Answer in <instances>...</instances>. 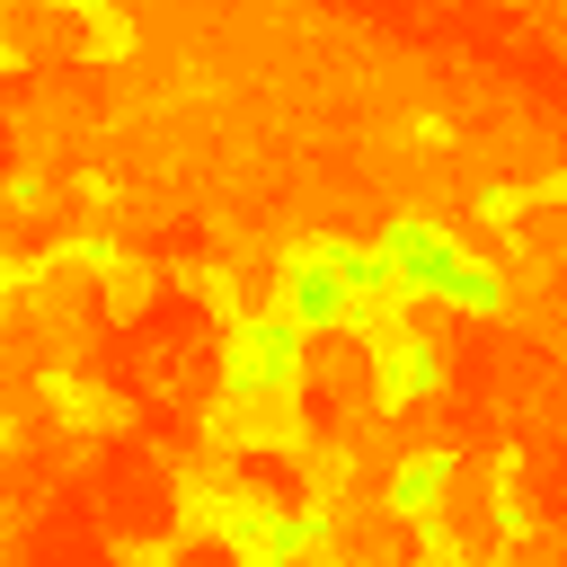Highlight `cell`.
<instances>
[{
	"instance_id": "8fae6325",
	"label": "cell",
	"mask_w": 567,
	"mask_h": 567,
	"mask_svg": "<svg viewBox=\"0 0 567 567\" xmlns=\"http://www.w3.org/2000/svg\"><path fill=\"white\" fill-rule=\"evenodd\" d=\"M532 204H540L532 186H478V221H496V230H514Z\"/></svg>"
},
{
	"instance_id": "277c9868",
	"label": "cell",
	"mask_w": 567,
	"mask_h": 567,
	"mask_svg": "<svg viewBox=\"0 0 567 567\" xmlns=\"http://www.w3.org/2000/svg\"><path fill=\"white\" fill-rule=\"evenodd\" d=\"M44 390V408H53V425H71V434H89V443H115V434H142V408L124 399V390H106V381H89V372H44L35 381Z\"/></svg>"
},
{
	"instance_id": "9c48e42d",
	"label": "cell",
	"mask_w": 567,
	"mask_h": 567,
	"mask_svg": "<svg viewBox=\"0 0 567 567\" xmlns=\"http://www.w3.org/2000/svg\"><path fill=\"white\" fill-rule=\"evenodd\" d=\"M275 266H284V275H292V284H301V292L319 301V292H328V284H337L346 266H354V248H346V239H292V248H284Z\"/></svg>"
},
{
	"instance_id": "30bf717a",
	"label": "cell",
	"mask_w": 567,
	"mask_h": 567,
	"mask_svg": "<svg viewBox=\"0 0 567 567\" xmlns=\"http://www.w3.org/2000/svg\"><path fill=\"white\" fill-rule=\"evenodd\" d=\"M408 567H478V558L452 523H425V532H408Z\"/></svg>"
},
{
	"instance_id": "7c38bea8",
	"label": "cell",
	"mask_w": 567,
	"mask_h": 567,
	"mask_svg": "<svg viewBox=\"0 0 567 567\" xmlns=\"http://www.w3.org/2000/svg\"><path fill=\"white\" fill-rule=\"evenodd\" d=\"M44 275H53L44 257H0V310H18V301H27L35 284H44Z\"/></svg>"
},
{
	"instance_id": "8992f818",
	"label": "cell",
	"mask_w": 567,
	"mask_h": 567,
	"mask_svg": "<svg viewBox=\"0 0 567 567\" xmlns=\"http://www.w3.org/2000/svg\"><path fill=\"white\" fill-rule=\"evenodd\" d=\"M159 292H168V275H159L151 257H115V266L97 275V319H106V328H142V319L159 310Z\"/></svg>"
},
{
	"instance_id": "6da1fadb",
	"label": "cell",
	"mask_w": 567,
	"mask_h": 567,
	"mask_svg": "<svg viewBox=\"0 0 567 567\" xmlns=\"http://www.w3.org/2000/svg\"><path fill=\"white\" fill-rule=\"evenodd\" d=\"M310 443H319V416H310V390H292V381L204 399V452H221V461H301Z\"/></svg>"
},
{
	"instance_id": "ba28073f",
	"label": "cell",
	"mask_w": 567,
	"mask_h": 567,
	"mask_svg": "<svg viewBox=\"0 0 567 567\" xmlns=\"http://www.w3.org/2000/svg\"><path fill=\"white\" fill-rule=\"evenodd\" d=\"M124 53H142V18L124 0H97L80 18V62H124Z\"/></svg>"
},
{
	"instance_id": "5b68a950",
	"label": "cell",
	"mask_w": 567,
	"mask_h": 567,
	"mask_svg": "<svg viewBox=\"0 0 567 567\" xmlns=\"http://www.w3.org/2000/svg\"><path fill=\"white\" fill-rule=\"evenodd\" d=\"M452 478H461V452H408V461L390 470V496H381V514H390L399 532H425V523H443V505H452Z\"/></svg>"
},
{
	"instance_id": "3957f363",
	"label": "cell",
	"mask_w": 567,
	"mask_h": 567,
	"mask_svg": "<svg viewBox=\"0 0 567 567\" xmlns=\"http://www.w3.org/2000/svg\"><path fill=\"white\" fill-rule=\"evenodd\" d=\"M239 487H248V461H221V452H195L186 470H177V549H213L221 540V523L239 514Z\"/></svg>"
},
{
	"instance_id": "9a60e30c",
	"label": "cell",
	"mask_w": 567,
	"mask_h": 567,
	"mask_svg": "<svg viewBox=\"0 0 567 567\" xmlns=\"http://www.w3.org/2000/svg\"><path fill=\"white\" fill-rule=\"evenodd\" d=\"M416 142L425 151H452V115H416Z\"/></svg>"
},
{
	"instance_id": "4fadbf2b",
	"label": "cell",
	"mask_w": 567,
	"mask_h": 567,
	"mask_svg": "<svg viewBox=\"0 0 567 567\" xmlns=\"http://www.w3.org/2000/svg\"><path fill=\"white\" fill-rule=\"evenodd\" d=\"M177 540H115V567H177Z\"/></svg>"
},
{
	"instance_id": "52a82bcc",
	"label": "cell",
	"mask_w": 567,
	"mask_h": 567,
	"mask_svg": "<svg viewBox=\"0 0 567 567\" xmlns=\"http://www.w3.org/2000/svg\"><path fill=\"white\" fill-rule=\"evenodd\" d=\"M168 292H186V301H195V310H213L221 328H230V319H248V284H239V266H221V257L168 266Z\"/></svg>"
},
{
	"instance_id": "5bb4252c",
	"label": "cell",
	"mask_w": 567,
	"mask_h": 567,
	"mask_svg": "<svg viewBox=\"0 0 567 567\" xmlns=\"http://www.w3.org/2000/svg\"><path fill=\"white\" fill-rule=\"evenodd\" d=\"M44 195H53L44 177H9V186H0V213H44Z\"/></svg>"
},
{
	"instance_id": "d6986e66",
	"label": "cell",
	"mask_w": 567,
	"mask_h": 567,
	"mask_svg": "<svg viewBox=\"0 0 567 567\" xmlns=\"http://www.w3.org/2000/svg\"><path fill=\"white\" fill-rule=\"evenodd\" d=\"M505 9H540V0H505Z\"/></svg>"
},
{
	"instance_id": "e0dca14e",
	"label": "cell",
	"mask_w": 567,
	"mask_h": 567,
	"mask_svg": "<svg viewBox=\"0 0 567 567\" xmlns=\"http://www.w3.org/2000/svg\"><path fill=\"white\" fill-rule=\"evenodd\" d=\"M44 9H53V18H71V27H80V18H89V9H97V0H44Z\"/></svg>"
},
{
	"instance_id": "2e32d148",
	"label": "cell",
	"mask_w": 567,
	"mask_h": 567,
	"mask_svg": "<svg viewBox=\"0 0 567 567\" xmlns=\"http://www.w3.org/2000/svg\"><path fill=\"white\" fill-rule=\"evenodd\" d=\"M532 195H540V204H567V159H558V168H549V177H540Z\"/></svg>"
},
{
	"instance_id": "ac0fdd59",
	"label": "cell",
	"mask_w": 567,
	"mask_h": 567,
	"mask_svg": "<svg viewBox=\"0 0 567 567\" xmlns=\"http://www.w3.org/2000/svg\"><path fill=\"white\" fill-rule=\"evenodd\" d=\"M18 62H27V53H18V44H9V35H0V80H9V71H18Z\"/></svg>"
},
{
	"instance_id": "7a4b0ae2",
	"label": "cell",
	"mask_w": 567,
	"mask_h": 567,
	"mask_svg": "<svg viewBox=\"0 0 567 567\" xmlns=\"http://www.w3.org/2000/svg\"><path fill=\"white\" fill-rule=\"evenodd\" d=\"M363 381H372V408H381V416H408L425 390H443V346H434V328L381 319V328L363 337Z\"/></svg>"
}]
</instances>
